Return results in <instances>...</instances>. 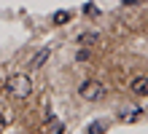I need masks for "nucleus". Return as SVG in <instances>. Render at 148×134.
Listing matches in <instances>:
<instances>
[{"instance_id":"obj_4","label":"nucleus","mask_w":148,"mask_h":134,"mask_svg":"<svg viewBox=\"0 0 148 134\" xmlns=\"http://www.w3.org/2000/svg\"><path fill=\"white\" fill-rule=\"evenodd\" d=\"M143 107H127V110L124 113H119V121L121 123H135V121H140L143 118Z\"/></svg>"},{"instance_id":"obj_1","label":"nucleus","mask_w":148,"mask_h":134,"mask_svg":"<svg viewBox=\"0 0 148 134\" xmlns=\"http://www.w3.org/2000/svg\"><path fill=\"white\" fill-rule=\"evenodd\" d=\"M5 91L16 97V99H27V97L32 94V80L30 75H11L5 80Z\"/></svg>"},{"instance_id":"obj_6","label":"nucleus","mask_w":148,"mask_h":134,"mask_svg":"<svg viewBox=\"0 0 148 134\" xmlns=\"http://www.w3.org/2000/svg\"><path fill=\"white\" fill-rule=\"evenodd\" d=\"M49 54H51L49 48H40V51H38V56L32 59V70H40L43 65H46V59H49Z\"/></svg>"},{"instance_id":"obj_5","label":"nucleus","mask_w":148,"mask_h":134,"mask_svg":"<svg viewBox=\"0 0 148 134\" xmlns=\"http://www.w3.org/2000/svg\"><path fill=\"white\" fill-rule=\"evenodd\" d=\"M46 131H49V134H65V123H62V121H57V118H49Z\"/></svg>"},{"instance_id":"obj_7","label":"nucleus","mask_w":148,"mask_h":134,"mask_svg":"<svg viewBox=\"0 0 148 134\" xmlns=\"http://www.w3.org/2000/svg\"><path fill=\"white\" fill-rule=\"evenodd\" d=\"M105 129H108V123H105V121H94V123H89L86 134H102Z\"/></svg>"},{"instance_id":"obj_3","label":"nucleus","mask_w":148,"mask_h":134,"mask_svg":"<svg viewBox=\"0 0 148 134\" xmlns=\"http://www.w3.org/2000/svg\"><path fill=\"white\" fill-rule=\"evenodd\" d=\"M129 91H132L135 97H148V78H145V75L132 78V83H129Z\"/></svg>"},{"instance_id":"obj_9","label":"nucleus","mask_w":148,"mask_h":134,"mask_svg":"<svg viewBox=\"0 0 148 134\" xmlns=\"http://www.w3.org/2000/svg\"><path fill=\"white\" fill-rule=\"evenodd\" d=\"M67 22H70V14H67V11L54 14V24H67Z\"/></svg>"},{"instance_id":"obj_2","label":"nucleus","mask_w":148,"mask_h":134,"mask_svg":"<svg viewBox=\"0 0 148 134\" xmlns=\"http://www.w3.org/2000/svg\"><path fill=\"white\" fill-rule=\"evenodd\" d=\"M78 97L86 102H100L102 97H105V86L100 83V80H84L81 86H78Z\"/></svg>"},{"instance_id":"obj_10","label":"nucleus","mask_w":148,"mask_h":134,"mask_svg":"<svg viewBox=\"0 0 148 134\" xmlns=\"http://www.w3.org/2000/svg\"><path fill=\"white\" fill-rule=\"evenodd\" d=\"M124 5H135V3H140V0H121Z\"/></svg>"},{"instance_id":"obj_8","label":"nucleus","mask_w":148,"mask_h":134,"mask_svg":"<svg viewBox=\"0 0 148 134\" xmlns=\"http://www.w3.org/2000/svg\"><path fill=\"white\" fill-rule=\"evenodd\" d=\"M100 43V35H78V46H94Z\"/></svg>"}]
</instances>
